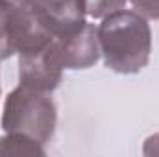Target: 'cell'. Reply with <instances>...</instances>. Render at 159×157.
<instances>
[{
  "label": "cell",
  "instance_id": "cell-1",
  "mask_svg": "<svg viewBox=\"0 0 159 157\" xmlns=\"http://www.w3.org/2000/svg\"><path fill=\"white\" fill-rule=\"evenodd\" d=\"M106 67L119 74H137L150 59L152 30L137 11H117L102 19L96 28Z\"/></svg>",
  "mask_w": 159,
  "mask_h": 157
},
{
  "label": "cell",
  "instance_id": "cell-2",
  "mask_svg": "<svg viewBox=\"0 0 159 157\" xmlns=\"http://www.w3.org/2000/svg\"><path fill=\"white\" fill-rule=\"evenodd\" d=\"M56 120V105L48 92L19 83V87L6 96L2 115V128L6 133H22L44 144L54 137Z\"/></svg>",
  "mask_w": 159,
  "mask_h": 157
},
{
  "label": "cell",
  "instance_id": "cell-3",
  "mask_svg": "<svg viewBox=\"0 0 159 157\" xmlns=\"http://www.w3.org/2000/svg\"><path fill=\"white\" fill-rule=\"evenodd\" d=\"M52 48L61 69H89L100 59V44L94 24L85 22L80 30L52 41Z\"/></svg>",
  "mask_w": 159,
  "mask_h": 157
},
{
  "label": "cell",
  "instance_id": "cell-4",
  "mask_svg": "<svg viewBox=\"0 0 159 157\" xmlns=\"http://www.w3.org/2000/svg\"><path fill=\"white\" fill-rule=\"evenodd\" d=\"M63 76V69L56 59L52 43L39 50L19 54V81L41 92H52Z\"/></svg>",
  "mask_w": 159,
  "mask_h": 157
},
{
  "label": "cell",
  "instance_id": "cell-5",
  "mask_svg": "<svg viewBox=\"0 0 159 157\" xmlns=\"http://www.w3.org/2000/svg\"><path fill=\"white\" fill-rule=\"evenodd\" d=\"M0 154L9 155H44L43 144L22 133H6L0 137Z\"/></svg>",
  "mask_w": 159,
  "mask_h": 157
},
{
  "label": "cell",
  "instance_id": "cell-6",
  "mask_svg": "<svg viewBox=\"0 0 159 157\" xmlns=\"http://www.w3.org/2000/svg\"><path fill=\"white\" fill-rule=\"evenodd\" d=\"M13 11H15V6L0 0V59L11 57L15 54L13 37H11Z\"/></svg>",
  "mask_w": 159,
  "mask_h": 157
},
{
  "label": "cell",
  "instance_id": "cell-7",
  "mask_svg": "<svg viewBox=\"0 0 159 157\" xmlns=\"http://www.w3.org/2000/svg\"><path fill=\"white\" fill-rule=\"evenodd\" d=\"M128 0H83L85 13L93 19H106L126 7Z\"/></svg>",
  "mask_w": 159,
  "mask_h": 157
},
{
  "label": "cell",
  "instance_id": "cell-8",
  "mask_svg": "<svg viewBox=\"0 0 159 157\" xmlns=\"http://www.w3.org/2000/svg\"><path fill=\"white\" fill-rule=\"evenodd\" d=\"M139 15L144 19L159 20V0H129Z\"/></svg>",
  "mask_w": 159,
  "mask_h": 157
},
{
  "label": "cell",
  "instance_id": "cell-9",
  "mask_svg": "<svg viewBox=\"0 0 159 157\" xmlns=\"http://www.w3.org/2000/svg\"><path fill=\"white\" fill-rule=\"evenodd\" d=\"M143 154L148 157H159V133H156V135H152V137L146 139Z\"/></svg>",
  "mask_w": 159,
  "mask_h": 157
},
{
  "label": "cell",
  "instance_id": "cell-10",
  "mask_svg": "<svg viewBox=\"0 0 159 157\" xmlns=\"http://www.w3.org/2000/svg\"><path fill=\"white\" fill-rule=\"evenodd\" d=\"M4 2H7L15 7H24V9H32V11H35L41 4V0H4Z\"/></svg>",
  "mask_w": 159,
  "mask_h": 157
}]
</instances>
